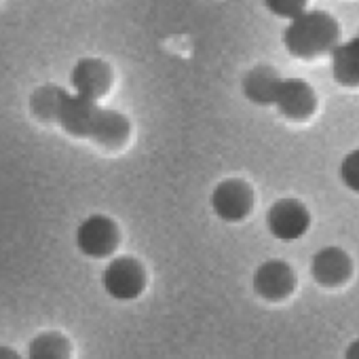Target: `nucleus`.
Masks as SVG:
<instances>
[{
	"mask_svg": "<svg viewBox=\"0 0 359 359\" xmlns=\"http://www.w3.org/2000/svg\"><path fill=\"white\" fill-rule=\"evenodd\" d=\"M30 110L41 121L57 123L74 137H87L104 148L116 150L127 144L131 123L125 114L100 108L97 102L83 100L57 85H43L30 97Z\"/></svg>",
	"mask_w": 359,
	"mask_h": 359,
	"instance_id": "1",
	"label": "nucleus"
},
{
	"mask_svg": "<svg viewBox=\"0 0 359 359\" xmlns=\"http://www.w3.org/2000/svg\"><path fill=\"white\" fill-rule=\"evenodd\" d=\"M340 45V24L325 11H306L292 20L283 30L285 51L300 62H315L332 53Z\"/></svg>",
	"mask_w": 359,
	"mask_h": 359,
	"instance_id": "2",
	"label": "nucleus"
},
{
	"mask_svg": "<svg viewBox=\"0 0 359 359\" xmlns=\"http://www.w3.org/2000/svg\"><path fill=\"white\" fill-rule=\"evenodd\" d=\"M102 287L114 300H135L146 290V269L133 256H118L102 273Z\"/></svg>",
	"mask_w": 359,
	"mask_h": 359,
	"instance_id": "3",
	"label": "nucleus"
},
{
	"mask_svg": "<svg viewBox=\"0 0 359 359\" xmlns=\"http://www.w3.org/2000/svg\"><path fill=\"white\" fill-rule=\"evenodd\" d=\"M76 248L87 258H108L121 243V231L110 216L93 214L76 229Z\"/></svg>",
	"mask_w": 359,
	"mask_h": 359,
	"instance_id": "4",
	"label": "nucleus"
},
{
	"mask_svg": "<svg viewBox=\"0 0 359 359\" xmlns=\"http://www.w3.org/2000/svg\"><path fill=\"white\" fill-rule=\"evenodd\" d=\"M266 229L275 239L283 243L298 241L311 229V212L298 199H279L266 212Z\"/></svg>",
	"mask_w": 359,
	"mask_h": 359,
	"instance_id": "5",
	"label": "nucleus"
},
{
	"mask_svg": "<svg viewBox=\"0 0 359 359\" xmlns=\"http://www.w3.org/2000/svg\"><path fill=\"white\" fill-rule=\"evenodd\" d=\"M254 189L241 177H229L214 189L212 210L222 222H241L254 210Z\"/></svg>",
	"mask_w": 359,
	"mask_h": 359,
	"instance_id": "6",
	"label": "nucleus"
},
{
	"mask_svg": "<svg viewBox=\"0 0 359 359\" xmlns=\"http://www.w3.org/2000/svg\"><path fill=\"white\" fill-rule=\"evenodd\" d=\"M317 104L319 100L315 89L302 79H283L273 102L279 114L294 123L309 121L317 112Z\"/></svg>",
	"mask_w": 359,
	"mask_h": 359,
	"instance_id": "7",
	"label": "nucleus"
},
{
	"mask_svg": "<svg viewBox=\"0 0 359 359\" xmlns=\"http://www.w3.org/2000/svg\"><path fill=\"white\" fill-rule=\"evenodd\" d=\"M252 285L260 298L269 302H281L294 294L298 285V277H296V271L285 260L273 258V260L262 262L254 271Z\"/></svg>",
	"mask_w": 359,
	"mask_h": 359,
	"instance_id": "8",
	"label": "nucleus"
},
{
	"mask_svg": "<svg viewBox=\"0 0 359 359\" xmlns=\"http://www.w3.org/2000/svg\"><path fill=\"white\" fill-rule=\"evenodd\" d=\"M70 85L74 89V95L89 102H97L112 87V68L104 60L85 57L76 62V66L72 68Z\"/></svg>",
	"mask_w": 359,
	"mask_h": 359,
	"instance_id": "9",
	"label": "nucleus"
},
{
	"mask_svg": "<svg viewBox=\"0 0 359 359\" xmlns=\"http://www.w3.org/2000/svg\"><path fill=\"white\" fill-rule=\"evenodd\" d=\"M311 275L321 287H327V290L340 287L353 275V260L338 245L321 248L311 258Z\"/></svg>",
	"mask_w": 359,
	"mask_h": 359,
	"instance_id": "10",
	"label": "nucleus"
},
{
	"mask_svg": "<svg viewBox=\"0 0 359 359\" xmlns=\"http://www.w3.org/2000/svg\"><path fill=\"white\" fill-rule=\"evenodd\" d=\"M283 81V76L273 68V66H256L252 68L243 81H241V91L245 95V100H250L256 106H273L275 102V93L279 89V83Z\"/></svg>",
	"mask_w": 359,
	"mask_h": 359,
	"instance_id": "11",
	"label": "nucleus"
},
{
	"mask_svg": "<svg viewBox=\"0 0 359 359\" xmlns=\"http://www.w3.org/2000/svg\"><path fill=\"white\" fill-rule=\"evenodd\" d=\"M332 76L340 87L357 89L359 87V34L351 41L340 43L332 53Z\"/></svg>",
	"mask_w": 359,
	"mask_h": 359,
	"instance_id": "12",
	"label": "nucleus"
},
{
	"mask_svg": "<svg viewBox=\"0 0 359 359\" xmlns=\"http://www.w3.org/2000/svg\"><path fill=\"white\" fill-rule=\"evenodd\" d=\"M70 340L60 332H43L28 344L26 359H70Z\"/></svg>",
	"mask_w": 359,
	"mask_h": 359,
	"instance_id": "13",
	"label": "nucleus"
},
{
	"mask_svg": "<svg viewBox=\"0 0 359 359\" xmlns=\"http://www.w3.org/2000/svg\"><path fill=\"white\" fill-rule=\"evenodd\" d=\"M338 175H340V182L344 184V189L359 195V148L344 154V158L340 161V167H338Z\"/></svg>",
	"mask_w": 359,
	"mask_h": 359,
	"instance_id": "14",
	"label": "nucleus"
},
{
	"mask_svg": "<svg viewBox=\"0 0 359 359\" xmlns=\"http://www.w3.org/2000/svg\"><path fill=\"white\" fill-rule=\"evenodd\" d=\"M264 7L279 20H296L309 11V0H264Z\"/></svg>",
	"mask_w": 359,
	"mask_h": 359,
	"instance_id": "15",
	"label": "nucleus"
},
{
	"mask_svg": "<svg viewBox=\"0 0 359 359\" xmlns=\"http://www.w3.org/2000/svg\"><path fill=\"white\" fill-rule=\"evenodd\" d=\"M344 359H359V338L351 340L344 348Z\"/></svg>",
	"mask_w": 359,
	"mask_h": 359,
	"instance_id": "16",
	"label": "nucleus"
},
{
	"mask_svg": "<svg viewBox=\"0 0 359 359\" xmlns=\"http://www.w3.org/2000/svg\"><path fill=\"white\" fill-rule=\"evenodd\" d=\"M0 359H26V357H22L15 348H11V346H3L0 344Z\"/></svg>",
	"mask_w": 359,
	"mask_h": 359,
	"instance_id": "17",
	"label": "nucleus"
}]
</instances>
